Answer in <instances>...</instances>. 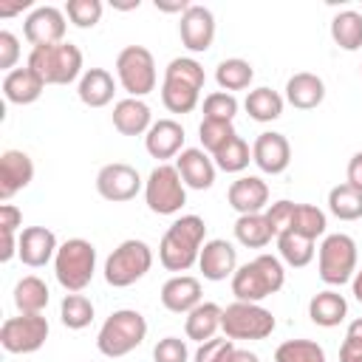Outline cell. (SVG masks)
<instances>
[{
	"label": "cell",
	"mask_w": 362,
	"mask_h": 362,
	"mask_svg": "<svg viewBox=\"0 0 362 362\" xmlns=\"http://www.w3.org/2000/svg\"><path fill=\"white\" fill-rule=\"evenodd\" d=\"M206 238V223L198 215H181L173 221L158 243V260L167 272H187L192 263H198L201 246Z\"/></svg>",
	"instance_id": "1"
},
{
	"label": "cell",
	"mask_w": 362,
	"mask_h": 362,
	"mask_svg": "<svg viewBox=\"0 0 362 362\" xmlns=\"http://www.w3.org/2000/svg\"><path fill=\"white\" fill-rule=\"evenodd\" d=\"M206 74L201 62L192 57H175L164 68V82H161V102L170 113H192L201 90H204Z\"/></svg>",
	"instance_id": "2"
},
{
	"label": "cell",
	"mask_w": 362,
	"mask_h": 362,
	"mask_svg": "<svg viewBox=\"0 0 362 362\" xmlns=\"http://www.w3.org/2000/svg\"><path fill=\"white\" fill-rule=\"evenodd\" d=\"M286 283L283 263L274 255H257L255 260L243 263L232 274V294L240 303H260L272 294H277Z\"/></svg>",
	"instance_id": "3"
},
{
	"label": "cell",
	"mask_w": 362,
	"mask_h": 362,
	"mask_svg": "<svg viewBox=\"0 0 362 362\" xmlns=\"http://www.w3.org/2000/svg\"><path fill=\"white\" fill-rule=\"evenodd\" d=\"M144 337H147V320L133 308H122V311H113L102 322L96 334V348L102 356L119 359L136 351L144 342Z\"/></svg>",
	"instance_id": "4"
},
{
	"label": "cell",
	"mask_w": 362,
	"mask_h": 362,
	"mask_svg": "<svg viewBox=\"0 0 362 362\" xmlns=\"http://www.w3.org/2000/svg\"><path fill=\"white\" fill-rule=\"evenodd\" d=\"M93 272H96V249L90 240L85 238H71L65 240L59 249H57V257H54V274H57V283L71 291V294H79L90 280H93Z\"/></svg>",
	"instance_id": "5"
},
{
	"label": "cell",
	"mask_w": 362,
	"mask_h": 362,
	"mask_svg": "<svg viewBox=\"0 0 362 362\" xmlns=\"http://www.w3.org/2000/svg\"><path fill=\"white\" fill-rule=\"evenodd\" d=\"M28 68L45 85H71L82 71V51L74 42L40 45V48H31Z\"/></svg>",
	"instance_id": "6"
},
{
	"label": "cell",
	"mask_w": 362,
	"mask_h": 362,
	"mask_svg": "<svg viewBox=\"0 0 362 362\" xmlns=\"http://www.w3.org/2000/svg\"><path fill=\"white\" fill-rule=\"evenodd\" d=\"M150 266H153L150 246L144 240L130 238V240H122L105 260V280L113 288H127L136 280H141L150 272Z\"/></svg>",
	"instance_id": "7"
},
{
	"label": "cell",
	"mask_w": 362,
	"mask_h": 362,
	"mask_svg": "<svg viewBox=\"0 0 362 362\" xmlns=\"http://www.w3.org/2000/svg\"><path fill=\"white\" fill-rule=\"evenodd\" d=\"M320 280L328 286H342L356 274V243L351 235H328L317 252Z\"/></svg>",
	"instance_id": "8"
},
{
	"label": "cell",
	"mask_w": 362,
	"mask_h": 362,
	"mask_svg": "<svg viewBox=\"0 0 362 362\" xmlns=\"http://www.w3.org/2000/svg\"><path fill=\"white\" fill-rule=\"evenodd\" d=\"M116 76L122 82V88L133 96L141 99L150 90H156V59L144 45H127L119 51L116 57Z\"/></svg>",
	"instance_id": "9"
},
{
	"label": "cell",
	"mask_w": 362,
	"mask_h": 362,
	"mask_svg": "<svg viewBox=\"0 0 362 362\" xmlns=\"http://www.w3.org/2000/svg\"><path fill=\"white\" fill-rule=\"evenodd\" d=\"M144 201L156 215H175L187 204V184L181 181L178 170L170 164H158L144 181Z\"/></svg>",
	"instance_id": "10"
},
{
	"label": "cell",
	"mask_w": 362,
	"mask_h": 362,
	"mask_svg": "<svg viewBox=\"0 0 362 362\" xmlns=\"http://www.w3.org/2000/svg\"><path fill=\"white\" fill-rule=\"evenodd\" d=\"M221 331L229 339H266L274 331V317L257 303H232L223 308Z\"/></svg>",
	"instance_id": "11"
},
{
	"label": "cell",
	"mask_w": 362,
	"mask_h": 362,
	"mask_svg": "<svg viewBox=\"0 0 362 362\" xmlns=\"http://www.w3.org/2000/svg\"><path fill=\"white\" fill-rule=\"evenodd\" d=\"M48 339V320L42 314L8 317L0 325V345L8 354H34Z\"/></svg>",
	"instance_id": "12"
},
{
	"label": "cell",
	"mask_w": 362,
	"mask_h": 362,
	"mask_svg": "<svg viewBox=\"0 0 362 362\" xmlns=\"http://www.w3.org/2000/svg\"><path fill=\"white\" fill-rule=\"evenodd\" d=\"M139 189H141V175L136 173V167H130L124 161L105 164L96 173V192L105 201H113V204L133 201L139 195Z\"/></svg>",
	"instance_id": "13"
},
{
	"label": "cell",
	"mask_w": 362,
	"mask_h": 362,
	"mask_svg": "<svg viewBox=\"0 0 362 362\" xmlns=\"http://www.w3.org/2000/svg\"><path fill=\"white\" fill-rule=\"evenodd\" d=\"M23 34L34 48L65 42V14L57 6H40L25 17Z\"/></svg>",
	"instance_id": "14"
},
{
	"label": "cell",
	"mask_w": 362,
	"mask_h": 362,
	"mask_svg": "<svg viewBox=\"0 0 362 362\" xmlns=\"http://www.w3.org/2000/svg\"><path fill=\"white\" fill-rule=\"evenodd\" d=\"M178 34H181V42H184L192 54L209 51V48H212V40H215V14H212L206 6H195V3H192V6L181 14Z\"/></svg>",
	"instance_id": "15"
},
{
	"label": "cell",
	"mask_w": 362,
	"mask_h": 362,
	"mask_svg": "<svg viewBox=\"0 0 362 362\" xmlns=\"http://www.w3.org/2000/svg\"><path fill=\"white\" fill-rule=\"evenodd\" d=\"M252 161L263 173L280 175L288 167V161H291V144H288V139L283 133H274V130L260 133L255 139V144H252Z\"/></svg>",
	"instance_id": "16"
},
{
	"label": "cell",
	"mask_w": 362,
	"mask_h": 362,
	"mask_svg": "<svg viewBox=\"0 0 362 362\" xmlns=\"http://www.w3.org/2000/svg\"><path fill=\"white\" fill-rule=\"evenodd\" d=\"M57 235L48 229V226H25L20 232V240H17V255L25 266L31 269H40L45 266L51 257H57Z\"/></svg>",
	"instance_id": "17"
},
{
	"label": "cell",
	"mask_w": 362,
	"mask_h": 362,
	"mask_svg": "<svg viewBox=\"0 0 362 362\" xmlns=\"http://www.w3.org/2000/svg\"><path fill=\"white\" fill-rule=\"evenodd\" d=\"M198 266L204 272L206 280H226L238 272V249L223 240V238H215V240H206L201 246V255H198Z\"/></svg>",
	"instance_id": "18"
},
{
	"label": "cell",
	"mask_w": 362,
	"mask_h": 362,
	"mask_svg": "<svg viewBox=\"0 0 362 362\" xmlns=\"http://www.w3.org/2000/svg\"><path fill=\"white\" fill-rule=\"evenodd\" d=\"M34 178V161L23 150H6L0 156V198L8 201L14 192L25 189Z\"/></svg>",
	"instance_id": "19"
},
{
	"label": "cell",
	"mask_w": 362,
	"mask_h": 362,
	"mask_svg": "<svg viewBox=\"0 0 362 362\" xmlns=\"http://www.w3.org/2000/svg\"><path fill=\"white\" fill-rule=\"evenodd\" d=\"M226 201L238 215H257L269 204V187L257 175H240L229 184Z\"/></svg>",
	"instance_id": "20"
},
{
	"label": "cell",
	"mask_w": 362,
	"mask_h": 362,
	"mask_svg": "<svg viewBox=\"0 0 362 362\" xmlns=\"http://www.w3.org/2000/svg\"><path fill=\"white\" fill-rule=\"evenodd\" d=\"M175 170H178L181 181L189 189H209L215 184V161L201 147L181 150L178 153V161H175Z\"/></svg>",
	"instance_id": "21"
},
{
	"label": "cell",
	"mask_w": 362,
	"mask_h": 362,
	"mask_svg": "<svg viewBox=\"0 0 362 362\" xmlns=\"http://www.w3.org/2000/svg\"><path fill=\"white\" fill-rule=\"evenodd\" d=\"M144 147L153 158L164 161L181 153L184 147V127L175 119H158L153 122V127L144 133Z\"/></svg>",
	"instance_id": "22"
},
{
	"label": "cell",
	"mask_w": 362,
	"mask_h": 362,
	"mask_svg": "<svg viewBox=\"0 0 362 362\" xmlns=\"http://www.w3.org/2000/svg\"><path fill=\"white\" fill-rule=\"evenodd\" d=\"M161 305L173 314H189L201 305V283L189 274H175L161 286Z\"/></svg>",
	"instance_id": "23"
},
{
	"label": "cell",
	"mask_w": 362,
	"mask_h": 362,
	"mask_svg": "<svg viewBox=\"0 0 362 362\" xmlns=\"http://www.w3.org/2000/svg\"><path fill=\"white\" fill-rule=\"evenodd\" d=\"M325 99V82L317 74L300 71L286 82V102L297 110H314Z\"/></svg>",
	"instance_id": "24"
},
{
	"label": "cell",
	"mask_w": 362,
	"mask_h": 362,
	"mask_svg": "<svg viewBox=\"0 0 362 362\" xmlns=\"http://www.w3.org/2000/svg\"><path fill=\"white\" fill-rule=\"evenodd\" d=\"M42 88L45 82L25 65V68H14L3 76V96L11 102V105H31L42 96Z\"/></svg>",
	"instance_id": "25"
},
{
	"label": "cell",
	"mask_w": 362,
	"mask_h": 362,
	"mask_svg": "<svg viewBox=\"0 0 362 362\" xmlns=\"http://www.w3.org/2000/svg\"><path fill=\"white\" fill-rule=\"evenodd\" d=\"M113 127L122 136H141L153 127V113L147 107V102L141 99H122L113 107Z\"/></svg>",
	"instance_id": "26"
},
{
	"label": "cell",
	"mask_w": 362,
	"mask_h": 362,
	"mask_svg": "<svg viewBox=\"0 0 362 362\" xmlns=\"http://www.w3.org/2000/svg\"><path fill=\"white\" fill-rule=\"evenodd\" d=\"M76 93H79V102L88 107H105V105H110V99L116 93V82H113L110 71L88 68L76 85Z\"/></svg>",
	"instance_id": "27"
},
{
	"label": "cell",
	"mask_w": 362,
	"mask_h": 362,
	"mask_svg": "<svg viewBox=\"0 0 362 362\" xmlns=\"http://www.w3.org/2000/svg\"><path fill=\"white\" fill-rule=\"evenodd\" d=\"M308 317L314 325H322V328H334L339 325L345 317H348V303L339 291H320L311 297L308 303Z\"/></svg>",
	"instance_id": "28"
},
{
	"label": "cell",
	"mask_w": 362,
	"mask_h": 362,
	"mask_svg": "<svg viewBox=\"0 0 362 362\" xmlns=\"http://www.w3.org/2000/svg\"><path fill=\"white\" fill-rule=\"evenodd\" d=\"M221 317H223V308L218 303H201L187 314L184 331L195 342H209V339H215V334L221 328Z\"/></svg>",
	"instance_id": "29"
},
{
	"label": "cell",
	"mask_w": 362,
	"mask_h": 362,
	"mask_svg": "<svg viewBox=\"0 0 362 362\" xmlns=\"http://www.w3.org/2000/svg\"><path fill=\"white\" fill-rule=\"evenodd\" d=\"M235 238L246 249H263V246L272 243L274 232H272L266 215L257 212V215H238V221H235Z\"/></svg>",
	"instance_id": "30"
},
{
	"label": "cell",
	"mask_w": 362,
	"mask_h": 362,
	"mask_svg": "<svg viewBox=\"0 0 362 362\" xmlns=\"http://www.w3.org/2000/svg\"><path fill=\"white\" fill-rule=\"evenodd\" d=\"M14 305H17L20 314H42V308L48 305V286L40 277H34V274L17 280V286H14Z\"/></svg>",
	"instance_id": "31"
},
{
	"label": "cell",
	"mask_w": 362,
	"mask_h": 362,
	"mask_svg": "<svg viewBox=\"0 0 362 362\" xmlns=\"http://www.w3.org/2000/svg\"><path fill=\"white\" fill-rule=\"evenodd\" d=\"M331 40L342 51H359L362 48V14L359 11H339L331 20Z\"/></svg>",
	"instance_id": "32"
},
{
	"label": "cell",
	"mask_w": 362,
	"mask_h": 362,
	"mask_svg": "<svg viewBox=\"0 0 362 362\" xmlns=\"http://www.w3.org/2000/svg\"><path fill=\"white\" fill-rule=\"evenodd\" d=\"M243 107L255 122H274L283 116V96L272 88H255L249 90Z\"/></svg>",
	"instance_id": "33"
},
{
	"label": "cell",
	"mask_w": 362,
	"mask_h": 362,
	"mask_svg": "<svg viewBox=\"0 0 362 362\" xmlns=\"http://www.w3.org/2000/svg\"><path fill=\"white\" fill-rule=\"evenodd\" d=\"M325 212L311 206V204H294L291 209V218L286 223L283 232H297V235H305L311 240H317L320 235H325Z\"/></svg>",
	"instance_id": "34"
},
{
	"label": "cell",
	"mask_w": 362,
	"mask_h": 362,
	"mask_svg": "<svg viewBox=\"0 0 362 362\" xmlns=\"http://www.w3.org/2000/svg\"><path fill=\"white\" fill-rule=\"evenodd\" d=\"M252 79H255V71H252V65H249L246 59H240V57L223 59V62H218V68H215V82H218L221 90H226V93H232V90H246V88L252 85Z\"/></svg>",
	"instance_id": "35"
},
{
	"label": "cell",
	"mask_w": 362,
	"mask_h": 362,
	"mask_svg": "<svg viewBox=\"0 0 362 362\" xmlns=\"http://www.w3.org/2000/svg\"><path fill=\"white\" fill-rule=\"evenodd\" d=\"M328 209L339 221H359L362 218V189L351 184H339L328 192Z\"/></svg>",
	"instance_id": "36"
},
{
	"label": "cell",
	"mask_w": 362,
	"mask_h": 362,
	"mask_svg": "<svg viewBox=\"0 0 362 362\" xmlns=\"http://www.w3.org/2000/svg\"><path fill=\"white\" fill-rule=\"evenodd\" d=\"M277 249H280V257L294 269H303L314 260V240L305 235H297V232H280Z\"/></svg>",
	"instance_id": "37"
},
{
	"label": "cell",
	"mask_w": 362,
	"mask_h": 362,
	"mask_svg": "<svg viewBox=\"0 0 362 362\" xmlns=\"http://www.w3.org/2000/svg\"><path fill=\"white\" fill-rule=\"evenodd\" d=\"M212 161L223 173H243L249 167V161H252V150L240 136H232L218 153H212Z\"/></svg>",
	"instance_id": "38"
},
{
	"label": "cell",
	"mask_w": 362,
	"mask_h": 362,
	"mask_svg": "<svg viewBox=\"0 0 362 362\" xmlns=\"http://www.w3.org/2000/svg\"><path fill=\"white\" fill-rule=\"evenodd\" d=\"M59 320L71 331H82L93 320V303L85 294H65L59 305Z\"/></svg>",
	"instance_id": "39"
},
{
	"label": "cell",
	"mask_w": 362,
	"mask_h": 362,
	"mask_svg": "<svg viewBox=\"0 0 362 362\" xmlns=\"http://www.w3.org/2000/svg\"><path fill=\"white\" fill-rule=\"evenodd\" d=\"M274 362H325V351L314 339H286L277 345Z\"/></svg>",
	"instance_id": "40"
},
{
	"label": "cell",
	"mask_w": 362,
	"mask_h": 362,
	"mask_svg": "<svg viewBox=\"0 0 362 362\" xmlns=\"http://www.w3.org/2000/svg\"><path fill=\"white\" fill-rule=\"evenodd\" d=\"M198 136H201V144H204V150L212 156V153H218L232 136H238L235 133V127H232V122H215V119H204L201 122V127H198Z\"/></svg>",
	"instance_id": "41"
},
{
	"label": "cell",
	"mask_w": 362,
	"mask_h": 362,
	"mask_svg": "<svg viewBox=\"0 0 362 362\" xmlns=\"http://www.w3.org/2000/svg\"><path fill=\"white\" fill-rule=\"evenodd\" d=\"M65 14L76 28H93L102 20V3L99 0H68Z\"/></svg>",
	"instance_id": "42"
},
{
	"label": "cell",
	"mask_w": 362,
	"mask_h": 362,
	"mask_svg": "<svg viewBox=\"0 0 362 362\" xmlns=\"http://www.w3.org/2000/svg\"><path fill=\"white\" fill-rule=\"evenodd\" d=\"M238 113V99L226 90H215L204 99V119H215V122H232Z\"/></svg>",
	"instance_id": "43"
},
{
	"label": "cell",
	"mask_w": 362,
	"mask_h": 362,
	"mask_svg": "<svg viewBox=\"0 0 362 362\" xmlns=\"http://www.w3.org/2000/svg\"><path fill=\"white\" fill-rule=\"evenodd\" d=\"M235 351V339L229 337H215L209 342H201L195 351V362H226V356Z\"/></svg>",
	"instance_id": "44"
},
{
	"label": "cell",
	"mask_w": 362,
	"mask_h": 362,
	"mask_svg": "<svg viewBox=\"0 0 362 362\" xmlns=\"http://www.w3.org/2000/svg\"><path fill=\"white\" fill-rule=\"evenodd\" d=\"M153 359H156V362H187V359H189L187 342L178 339V337H164V339H158V345L153 348Z\"/></svg>",
	"instance_id": "45"
},
{
	"label": "cell",
	"mask_w": 362,
	"mask_h": 362,
	"mask_svg": "<svg viewBox=\"0 0 362 362\" xmlns=\"http://www.w3.org/2000/svg\"><path fill=\"white\" fill-rule=\"evenodd\" d=\"M20 59V42L11 31H0V68L8 74L14 71V62Z\"/></svg>",
	"instance_id": "46"
},
{
	"label": "cell",
	"mask_w": 362,
	"mask_h": 362,
	"mask_svg": "<svg viewBox=\"0 0 362 362\" xmlns=\"http://www.w3.org/2000/svg\"><path fill=\"white\" fill-rule=\"evenodd\" d=\"M23 223V212L14 204H0V229L3 235H14V229Z\"/></svg>",
	"instance_id": "47"
},
{
	"label": "cell",
	"mask_w": 362,
	"mask_h": 362,
	"mask_svg": "<svg viewBox=\"0 0 362 362\" xmlns=\"http://www.w3.org/2000/svg\"><path fill=\"white\" fill-rule=\"evenodd\" d=\"M342 345L351 348V351H359V354H362V317L354 320V322L348 325V331H345V342H342Z\"/></svg>",
	"instance_id": "48"
},
{
	"label": "cell",
	"mask_w": 362,
	"mask_h": 362,
	"mask_svg": "<svg viewBox=\"0 0 362 362\" xmlns=\"http://www.w3.org/2000/svg\"><path fill=\"white\" fill-rule=\"evenodd\" d=\"M348 184L356 187V189H362V150L354 153L351 161H348Z\"/></svg>",
	"instance_id": "49"
},
{
	"label": "cell",
	"mask_w": 362,
	"mask_h": 362,
	"mask_svg": "<svg viewBox=\"0 0 362 362\" xmlns=\"http://www.w3.org/2000/svg\"><path fill=\"white\" fill-rule=\"evenodd\" d=\"M17 240H20V238H14V235H3V252H0V260H3V263H8V260L14 257Z\"/></svg>",
	"instance_id": "50"
},
{
	"label": "cell",
	"mask_w": 362,
	"mask_h": 362,
	"mask_svg": "<svg viewBox=\"0 0 362 362\" xmlns=\"http://www.w3.org/2000/svg\"><path fill=\"white\" fill-rule=\"evenodd\" d=\"M226 362H260V359H257V354H252V351H246V348H235V351L226 356Z\"/></svg>",
	"instance_id": "51"
},
{
	"label": "cell",
	"mask_w": 362,
	"mask_h": 362,
	"mask_svg": "<svg viewBox=\"0 0 362 362\" xmlns=\"http://www.w3.org/2000/svg\"><path fill=\"white\" fill-rule=\"evenodd\" d=\"M189 6H192V3H187V0H175V3H164V0H156V8H158V11H181V14H184Z\"/></svg>",
	"instance_id": "52"
},
{
	"label": "cell",
	"mask_w": 362,
	"mask_h": 362,
	"mask_svg": "<svg viewBox=\"0 0 362 362\" xmlns=\"http://www.w3.org/2000/svg\"><path fill=\"white\" fill-rule=\"evenodd\" d=\"M339 362H362V354L359 351H351V348H339Z\"/></svg>",
	"instance_id": "53"
},
{
	"label": "cell",
	"mask_w": 362,
	"mask_h": 362,
	"mask_svg": "<svg viewBox=\"0 0 362 362\" xmlns=\"http://www.w3.org/2000/svg\"><path fill=\"white\" fill-rule=\"evenodd\" d=\"M351 291H354V297L362 303V269L354 274V280H351Z\"/></svg>",
	"instance_id": "54"
},
{
	"label": "cell",
	"mask_w": 362,
	"mask_h": 362,
	"mask_svg": "<svg viewBox=\"0 0 362 362\" xmlns=\"http://www.w3.org/2000/svg\"><path fill=\"white\" fill-rule=\"evenodd\" d=\"M359 71H362V68H359Z\"/></svg>",
	"instance_id": "55"
}]
</instances>
